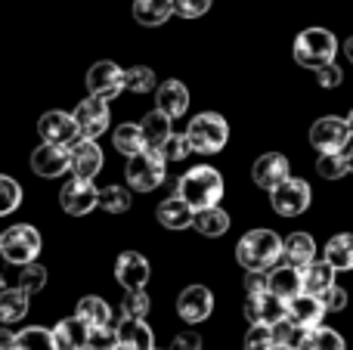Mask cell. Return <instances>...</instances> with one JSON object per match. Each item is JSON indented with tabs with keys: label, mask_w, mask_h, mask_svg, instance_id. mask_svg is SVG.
Here are the masks:
<instances>
[{
	"label": "cell",
	"mask_w": 353,
	"mask_h": 350,
	"mask_svg": "<svg viewBox=\"0 0 353 350\" xmlns=\"http://www.w3.org/2000/svg\"><path fill=\"white\" fill-rule=\"evenodd\" d=\"M19 205H22V186L12 177L0 174V217H10Z\"/></svg>",
	"instance_id": "cell-38"
},
{
	"label": "cell",
	"mask_w": 353,
	"mask_h": 350,
	"mask_svg": "<svg viewBox=\"0 0 353 350\" xmlns=\"http://www.w3.org/2000/svg\"><path fill=\"white\" fill-rule=\"evenodd\" d=\"M347 124H350V130H353V109H350V115H347Z\"/></svg>",
	"instance_id": "cell-54"
},
{
	"label": "cell",
	"mask_w": 353,
	"mask_h": 350,
	"mask_svg": "<svg viewBox=\"0 0 353 350\" xmlns=\"http://www.w3.org/2000/svg\"><path fill=\"white\" fill-rule=\"evenodd\" d=\"M0 251H3V233H0Z\"/></svg>",
	"instance_id": "cell-56"
},
{
	"label": "cell",
	"mask_w": 353,
	"mask_h": 350,
	"mask_svg": "<svg viewBox=\"0 0 353 350\" xmlns=\"http://www.w3.org/2000/svg\"><path fill=\"white\" fill-rule=\"evenodd\" d=\"M130 205H134V198L124 186H103L99 189V208L109 214H124V211H130Z\"/></svg>",
	"instance_id": "cell-37"
},
{
	"label": "cell",
	"mask_w": 353,
	"mask_h": 350,
	"mask_svg": "<svg viewBox=\"0 0 353 350\" xmlns=\"http://www.w3.org/2000/svg\"><path fill=\"white\" fill-rule=\"evenodd\" d=\"M28 316V295L16 289H0V322L10 326Z\"/></svg>",
	"instance_id": "cell-33"
},
{
	"label": "cell",
	"mask_w": 353,
	"mask_h": 350,
	"mask_svg": "<svg viewBox=\"0 0 353 350\" xmlns=\"http://www.w3.org/2000/svg\"><path fill=\"white\" fill-rule=\"evenodd\" d=\"M270 347H276L273 329L270 326H248V332H245V350H270Z\"/></svg>",
	"instance_id": "cell-43"
},
{
	"label": "cell",
	"mask_w": 353,
	"mask_h": 350,
	"mask_svg": "<svg viewBox=\"0 0 353 350\" xmlns=\"http://www.w3.org/2000/svg\"><path fill=\"white\" fill-rule=\"evenodd\" d=\"M112 146H115L121 155L134 158V155L146 152L149 143H146V136H143V127H140V124H118V130L112 134Z\"/></svg>",
	"instance_id": "cell-30"
},
{
	"label": "cell",
	"mask_w": 353,
	"mask_h": 350,
	"mask_svg": "<svg viewBox=\"0 0 353 350\" xmlns=\"http://www.w3.org/2000/svg\"><path fill=\"white\" fill-rule=\"evenodd\" d=\"M78 316L87 322V326L99 329V326H109L112 307L99 295H87V298H81V301H78Z\"/></svg>",
	"instance_id": "cell-35"
},
{
	"label": "cell",
	"mask_w": 353,
	"mask_h": 350,
	"mask_svg": "<svg viewBox=\"0 0 353 350\" xmlns=\"http://www.w3.org/2000/svg\"><path fill=\"white\" fill-rule=\"evenodd\" d=\"M124 174H128L130 189L152 192V189H159V186L165 183L168 161H165V155H161L159 149H146V152L128 158V167H124Z\"/></svg>",
	"instance_id": "cell-5"
},
{
	"label": "cell",
	"mask_w": 353,
	"mask_h": 350,
	"mask_svg": "<svg viewBox=\"0 0 353 350\" xmlns=\"http://www.w3.org/2000/svg\"><path fill=\"white\" fill-rule=\"evenodd\" d=\"M270 350H294V347H279V344H276V347H270Z\"/></svg>",
	"instance_id": "cell-55"
},
{
	"label": "cell",
	"mask_w": 353,
	"mask_h": 350,
	"mask_svg": "<svg viewBox=\"0 0 353 350\" xmlns=\"http://www.w3.org/2000/svg\"><path fill=\"white\" fill-rule=\"evenodd\" d=\"M251 180H254L261 189L273 192V189H279L285 180H292V165H288V158L282 152H267L254 161V167H251Z\"/></svg>",
	"instance_id": "cell-16"
},
{
	"label": "cell",
	"mask_w": 353,
	"mask_h": 350,
	"mask_svg": "<svg viewBox=\"0 0 353 350\" xmlns=\"http://www.w3.org/2000/svg\"><path fill=\"white\" fill-rule=\"evenodd\" d=\"M298 350H347V344H344V338L335 332V329L319 326V329H313V332L304 335V341H301Z\"/></svg>",
	"instance_id": "cell-36"
},
{
	"label": "cell",
	"mask_w": 353,
	"mask_h": 350,
	"mask_svg": "<svg viewBox=\"0 0 353 350\" xmlns=\"http://www.w3.org/2000/svg\"><path fill=\"white\" fill-rule=\"evenodd\" d=\"M319 298H323V304H325L329 313H341V310L347 307V291H344L341 285H332V289L325 291V295H319Z\"/></svg>",
	"instance_id": "cell-47"
},
{
	"label": "cell",
	"mask_w": 353,
	"mask_h": 350,
	"mask_svg": "<svg viewBox=\"0 0 353 350\" xmlns=\"http://www.w3.org/2000/svg\"><path fill=\"white\" fill-rule=\"evenodd\" d=\"M90 332H93V326H87L78 313L59 320L53 329L59 350H90Z\"/></svg>",
	"instance_id": "cell-21"
},
{
	"label": "cell",
	"mask_w": 353,
	"mask_h": 350,
	"mask_svg": "<svg viewBox=\"0 0 353 350\" xmlns=\"http://www.w3.org/2000/svg\"><path fill=\"white\" fill-rule=\"evenodd\" d=\"M316 174L325 180H341L350 174L347 167V158H344V152H335V155H319L316 161Z\"/></svg>",
	"instance_id": "cell-40"
},
{
	"label": "cell",
	"mask_w": 353,
	"mask_h": 350,
	"mask_svg": "<svg viewBox=\"0 0 353 350\" xmlns=\"http://www.w3.org/2000/svg\"><path fill=\"white\" fill-rule=\"evenodd\" d=\"M310 198H313L310 183H307V180H298V177L285 180L279 189L270 192V205H273V211L279 217H298V214H304V211L310 208Z\"/></svg>",
	"instance_id": "cell-8"
},
{
	"label": "cell",
	"mask_w": 353,
	"mask_h": 350,
	"mask_svg": "<svg viewBox=\"0 0 353 350\" xmlns=\"http://www.w3.org/2000/svg\"><path fill=\"white\" fill-rule=\"evenodd\" d=\"M171 350H201V335L199 332H180V335H174V341H171Z\"/></svg>",
	"instance_id": "cell-50"
},
{
	"label": "cell",
	"mask_w": 353,
	"mask_h": 350,
	"mask_svg": "<svg viewBox=\"0 0 353 350\" xmlns=\"http://www.w3.org/2000/svg\"><path fill=\"white\" fill-rule=\"evenodd\" d=\"M176 196H180L195 214L208 211V208H217L220 198H223V177H220V171L211 165L189 167V171L176 180Z\"/></svg>",
	"instance_id": "cell-1"
},
{
	"label": "cell",
	"mask_w": 353,
	"mask_h": 350,
	"mask_svg": "<svg viewBox=\"0 0 353 350\" xmlns=\"http://www.w3.org/2000/svg\"><path fill=\"white\" fill-rule=\"evenodd\" d=\"M47 285V267L43 264H6L0 270V289H16L25 295H37Z\"/></svg>",
	"instance_id": "cell-12"
},
{
	"label": "cell",
	"mask_w": 353,
	"mask_h": 350,
	"mask_svg": "<svg viewBox=\"0 0 353 350\" xmlns=\"http://www.w3.org/2000/svg\"><path fill=\"white\" fill-rule=\"evenodd\" d=\"M282 258H285V264L298 267V270L310 267L313 260H316V242H313V236H307V233H292V236H285V248H282Z\"/></svg>",
	"instance_id": "cell-26"
},
{
	"label": "cell",
	"mask_w": 353,
	"mask_h": 350,
	"mask_svg": "<svg viewBox=\"0 0 353 350\" xmlns=\"http://www.w3.org/2000/svg\"><path fill=\"white\" fill-rule=\"evenodd\" d=\"M176 313L183 322L195 326V322H205L214 313V295L208 285H186L176 298Z\"/></svg>",
	"instance_id": "cell-14"
},
{
	"label": "cell",
	"mask_w": 353,
	"mask_h": 350,
	"mask_svg": "<svg viewBox=\"0 0 353 350\" xmlns=\"http://www.w3.org/2000/svg\"><path fill=\"white\" fill-rule=\"evenodd\" d=\"M155 109L165 112L168 118H180L186 115L189 109V90L183 81H165V84L159 87V93H155Z\"/></svg>",
	"instance_id": "cell-23"
},
{
	"label": "cell",
	"mask_w": 353,
	"mask_h": 350,
	"mask_svg": "<svg viewBox=\"0 0 353 350\" xmlns=\"http://www.w3.org/2000/svg\"><path fill=\"white\" fill-rule=\"evenodd\" d=\"M68 155H72V174L78 180H97V174L103 171V165H105L99 143L97 140H84V136L68 149Z\"/></svg>",
	"instance_id": "cell-19"
},
{
	"label": "cell",
	"mask_w": 353,
	"mask_h": 350,
	"mask_svg": "<svg viewBox=\"0 0 353 350\" xmlns=\"http://www.w3.org/2000/svg\"><path fill=\"white\" fill-rule=\"evenodd\" d=\"M195 229H199L201 236H208V239H217V236H223L226 229H230V214H226L223 208H208V211H199L195 214Z\"/></svg>",
	"instance_id": "cell-34"
},
{
	"label": "cell",
	"mask_w": 353,
	"mask_h": 350,
	"mask_svg": "<svg viewBox=\"0 0 353 350\" xmlns=\"http://www.w3.org/2000/svg\"><path fill=\"white\" fill-rule=\"evenodd\" d=\"M335 267L325 260H313L310 267H304V295H325L335 285Z\"/></svg>",
	"instance_id": "cell-29"
},
{
	"label": "cell",
	"mask_w": 353,
	"mask_h": 350,
	"mask_svg": "<svg viewBox=\"0 0 353 350\" xmlns=\"http://www.w3.org/2000/svg\"><path fill=\"white\" fill-rule=\"evenodd\" d=\"M325 264H332L335 270H353V233H338L325 242Z\"/></svg>",
	"instance_id": "cell-31"
},
{
	"label": "cell",
	"mask_w": 353,
	"mask_h": 350,
	"mask_svg": "<svg viewBox=\"0 0 353 350\" xmlns=\"http://www.w3.org/2000/svg\"><path fill=\"white\" fill-rule=\"evenodd\" d=\"M118 350H155V335L143 320H124L118 326Z\"/></svg>",
	"instance_id": "cell-25"
},
{
	"label": "cell",
	"mask_w": 353,
	"mask_h": 350,
	"mask_svg": "<svg viewBox=\"0 0 353 350\" xmlns=\"http://www.w3.org/2000/svg\"><path fill=\"white\" fill-rule=\"evenodd\" d=\"M161 155H165V161H183L189 152H192V146H189V140H186V134H174L171 140L165 143V146L159 149Z\"/></svg>",
	"instance_id": "cell-44"
},
{
	"label": "cell",
	"mask_w": 353,
	"mask_h": 350,
	"mask_svg": "<svg viewBox=\"0 0 353 350\" xmlns=\"http://www.w3.org/2000/svg\"><path fill=\"white\" fill-rule=\"evenodd\" d=\"M12 341H16V332H10L6 326H0V350H12Z\"/></svg>",
	"instance_id": "cell-51"
},
{
	"label": "cell",
	"mask_w": 353,
	"mask_h": 350,
	"mask_svg": "<svg viewBox=\"0 0 353 350\" xmlns=\"http://www.w3.org/2000/svg\"><path fill=\"white\" fill-rule=\"evenodd\" d=\"M344 158H347V167H350V174H353V140H350V146L344 149Z\"/></svg>",
	"instance_id": "cell-53"
},
{
	"label": "cell",
	"mask_w": 353,
	"mask_h": 350,
	"mask_svg": "<svg viewBox=\"0 0 353 350\" xmlns=\"http://www.w3.org/2000/svg\"><path fill=\"white\" fill-rule=\"evenodd\" d=\"M143 136H146L149 149H161L168 140L174 136V118H168L165 112H149V115H143Z\"/></svg>",
	"instance_id": "cell-28"
},
{
	"label": "cell",
	"mask_w": 353,
	"mask_h": 350,
	"mask_svg": "<svg viewBox=\"0 0 353 350\" xmlns=\"http://www.w3.org/2000/svg\"><path fill=\"white\" fill-rule=\"evenodd\" d=\"M74 121H78L81 127V136L84 140H97V136H103L105 130H109V99H99V96H87L78 103V109L72 112Z\"/></svg>",
	"instance_id": "cell-10"
},
{
	"label": "cell",
	"mask_w": 353,
	"mask_h": 350,
	"mask_svg": "<svg viewBox=\"0 0 353 350\" xmlns=\"http://www.w3.org/2000/svg\"><path fill=\"white\" fill-rule=\"evenodd\" d=\"M155 217H159L161 227L174 229V233H180V229H186V227H192V223H195V211L189 208V205L183 202L180 196L165 198V202L155 208Z\"/></svg>",
	"instance_id": "cell-24"
},
{
	"label": "cell",
	"mask_w": 353,
	"mask_h": 350,
	"mask_svg": "<svg viewBox=\"0 0 353 350\" xmlns=\"http://www.w3.org/2000/svg\"><path fill=\"white\" fill-rule=\"evenodd\" d=\"M270 291L279 295L282 301H294V298L304 295V270L292 264H282L270 270Z\"/></svg>",
	"instance_id": "cell-22"
},
{
	"label": "cell",
	"mask_w": 353,
	"mask_h": 350,
	"mask_svg": "<svg viewBox=\"0 0 353 350\" xmlns=\"http://www.w3.org/2000/svg\"><path fill=\"white\" fill-rule=\"evenodd\" d=\"M186 140L192 146V152L199 155H217L220 149L230 143V124L223 115L217 112H201L189 121L186 127Z\"/></svg>",
	"instance_id": "cell-4"
},
{
	"label": "cell",
	"mask_w": 353,
	"mask_h": 350,
	"mask_svg": "<svg viewBox=\"0 0 353 350\" xmlns=\"http://www.w3.org/2000/svg\"><path fill=\"white\" fill-rule=\"evenodd\" d=\"M292 56L301 68H310V72H319V68L332 65L338 56V37L332 34L329 28H307L294 37Z\"/></svg>",
	"instance_id": "cell-3"
},
{
	"label": "cell",
	"mask_w": 353,
	"mask_h": 350,
	"mask_svg": "<svg viewBox=\"0 0 353 350\" xmlns=\"http://www.w3.org/2000/svg\"><path fill=\"white\" fill-rule=\"evenodd\" d=\"M211 10V0H174V16L180 19H199Z\"/></svg>",
	"instance_id": "cell-46"
},
{
	"label": "cell",
	"mask_w": 353,
	"mask_h": 350,
	"mask_svg": "<svg viewBox=\"0 0 353 350\" xmlns=\"http://www.w3.org/2000/svg\"><path fill=\"white\" fill-rule=\"evenodd\" d=\"M304 329L298 326V322H292V320H285V322H279V326H273V341L279 347H294L298 350L301 347V341H304Z\"/></svg>",
	"instance_id": "cell-42"
},
{
	"label": "cell",
	"mask_w": 353,
	"mask_h": 350,
	"mask_svg": "<svg viewBox=\"0 0 353 350\" xmlns=\"http://www.w3.org/2000/svg\"><path fill=\"white\" fill-rule=\"evenodd\" d=\"M282 248H285V239H279L273 229H251L239 239L236 260L248 273H270L279 264Z\"/></svg>",
	"instance_id": "cell-2"
},
{
	"label": "cell",
	"mask_w": 353,
	"mask_h": 350,
	"mask_svg": "<svg viewBox=\"0 0 353 350\" xmlns=\"http://www.w3.org/2000/svg\"><path fill=\"white\" fill-rule=\"evenodd\" d=\"M325 313H329V310H325L323 298H316V295H301V298H294V301H288V320L298 322L304 332H313V329L323 326Z\"/></svg>",
	"instance_id": "cell-20"
},
{
	"label": "cell",
	"mask_w": 353,
	"mask_h": 350,
	"mask_svg": "<svg viewBox=\"0 0 353 350\" xmlns=\"http://www.w3.org/2000/svg\"><path fill=\"white\" fill-rule=\"evenodd\" d=\"M174 16V0H134V22L143 28H159Z\"/></svg>",
	"instance_id": "cell-27"
},
{
	"label": "cell",
	"mask_w": 353,
	"mask_h": 350,
	"mask_svg": "<svg viewBox=\"0 0 353 350\" xmlns=\"http://www.w3.org/2000/svg\"><path fill=\"white\" fill-rule=\"evenodd\" d=\"M72 167V155L62 146H50V143H41V146L31 152V171L43 180H56Z\"/></svg>",
	"instance_id": "cell-18"
},
{
	"label": "cell",
	"mask_w": 353,
	"mask_h": 350,
	"mask_svg": "<svg viewBox=\"0 0 353 350\" xmlns=\"http://www.w3.org/2000/svg\"><path fill=\"white\" fill-rule=\"evenodd\" d=\"M149 260L143 258L140 251H124L121 258L115 260V279L124 291H143L149 282Z\"/></svg>",
	"instance_id": "cell-17"
},
{
	"label": "cell",
	"mask_w": 353,
	"mask_h": 350,
	"mask_svg": "<svg viewBox=\"0 0 353 350\" xmlns=\"http://www.w3.org/2000/svg\"><path fill=\"white\" fill-rule=\"evenodd\" d=\"M6 264H34L41 254V233L31 223H16L3 233V251Z\"/></svg>",
	"instance_id": "cell-7"
},
{
	"label": "cell",
	"mask_w": 353,
	"mask_h": 350,
	"mask_svg": "<svg viewBox=\"0 0 353 350\" xmlns=\"http://www.w3.org/2000/svg\"><path fill=\"white\" fill-rule=\"evenodd\" d=\"M270 291V273H248L245 276V295L257 298V295H267Z\"/></svg>",
	"instance_id": "cell-48"
},
{
	"label": "cell",
	"mask_w": 353,
	"mask_h": 350,
	"mask_svg": "<svg viewBox=\"0 0 353 350\" xmlns=\"http://www.w3.org/2000/svg\"><path fill=\"white\" fill-rule=\"evenodd\" d=\"M341 81H344V72L335 65V62L316 72V84H319V87H325V90H335V87H341Z\"/></svg>",
	"instance_id": "cell-49"
},
{
	"label": "cell",
	"mask_w": 353,
	"mask_h": 350,
	"mask_svg": "<svg viewBox=\"0 0 353 350\" xmlns=\"http://www.w3.org/2000/svg\"><path fill=\"white\" fill-rule=\"evenodd\" d=\"M87 90H90V96L115 99L124 90V68H118L109 59L93 62L90 72H87Z\"/></svg>",
	"instance_id": "cell-15"
},
{
	"label": "cell",
	"mask_w": 353,
	"mask_h": 350,
	"mask_svg": "<svg viewBox=\"0 0 353 350\" xmlns=\"http://www.w3.org/2000/svg\"><path fill=\"white\" fill-rule=\"evenodd\" d=\"M37 134H41L43 143H50V146H74V143L81 140V127L78 121H74V115H68V112H43L41 121H37Z\"/></svg>",
	"instance_id": "cell-9"
},
{
	"label": "cell",
	"mask_w": 353,
	"mask_h": 350,
	"mask_svg": "<svg viewBox=\"0 0 353 350\" xmlns=\"http://www.w3.org/2000/svg\"><path fill=\"white\" fill-rule=\"evenodd\" d=\"M353 140V130L347 124V118H338V115H325L316 118L310 127V146L316 149L319 155H335L344 152Z\"/></svg>",
	"instance_id": "cell-6"
},
{
	"label": "cell",
	"mask_w": 353,
	"mask_h": 350,
	"mask_svg": "<svg viewBox=\"0 0 353 350\" xmlns=\"http://www.w3.org/2000/svg\"><path fill=\"white\" fill-rule=\"evenodd\" d=\"M344 56H347V62H353V37L344 41Z\"/></svg>",
	"instance_id": "cell-52"
},
{
	"label": "cell",
	"mask_w": 353,
	"mask_h": 350,
	"mask_svg": "<svg viewBox=\"0 0 353 350\" xmlns=\"http://www.w3.org/2000/svg\"><path fill=\"white\" fill-rule=\"evenodd\" d=\"M59 205L65 214L72 217H87L93 208H99V189L93 186V180H78L72 177L59 192Z\"/></svg>",
	"instance_id": "cell-11"
},
{
	"label": "cell",
	"mask_w": 353,
	"mask_h": 350,
	"mask_svg": "<svg viewBox=\"0 0 353 350\" xmlns=\"http://www.w3.org/2000/svg\"><path fill=\"white\" fill-rule=\"evenodd\" d=\"M90 350H118V329L99 326L90 332Z\"/></svg>",
	"instance_id": "cell-45"
},
{
	"label": "cell",
	"mask_w": 353,
	"mask_h": 350,
	"mask_svg": "<svg viewBox=\"0 0 353 350\" xmlns=\"http://www.w3.org/2000/svg\"><path fill=\"white\" fill-rule=\"evenodd\" d=\"M155 87V72L149 65H134L124 72V90L130 93H149Z\"/></svg>",
	"instance_id": "cell-39"
},
{
	"label": "cell",
	"mask_w": 353,
	"mask_h": 350,
	"mask_svg": "<svg viewBox=\"0 0 353 350\" xmlns=\"http://www.w3.org/2000/svg\"><path fill=\"white\" fill-rule=\"evenodd\" d=\"M121 313H124V320H146V313H149L146 289H143V291H128V295H124V301H121Z\"/></svg>",
	"instance_id": "cell-41"
},
{
	"label": "cell",
	"mask_w": 353,
	"mask_h": 350,
	"mask_svg": "<svg viewBox=\"0 0 353 350\" xmlns=\"http://www.w3.org/2000/svg\"><path fill=\"white\" fill-rule=\"evenodd\" d=\"M12 350H59V344H56L53 329L28 326V329H22V332H16Z\"/></svg>",
	"instance_id": "cell-32"
},
{
	"label": "cell",
	"mask_w": 353,
	"mask_h": 350,
	"mask_svg": "<svg viewBox=\"0 0 353 350\" xmlns=\"http://www.w3.org/2000/svg\"><path fill=\"white\" fill-rule=\"evenodd\" d=\"M245 320L251 326H279V322L288 320V301H282L279 295L267 291V295H257L245 301Z\"/></svg>",
	"instance_id": "cell-13"
}]
</instances>
